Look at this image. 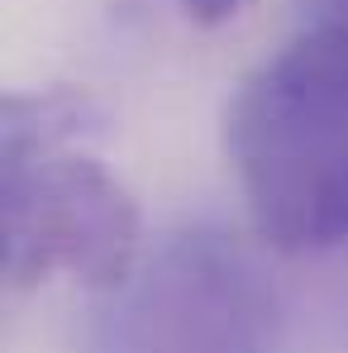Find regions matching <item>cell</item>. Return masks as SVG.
<instances>
[{
  "label": "cell",
  "instance_id": "obj_1",
  "mask_svg": "<svg viewBox=\"0 0 348 353\" xmlns=\"http://www.w3.org/2000/svg\"><path fill=\"white\" fill-rule=\"evenodd\" d=\"M96 134L101 110L76 86L19 91L0 105V263L10 287L72 277L105 292L139 263V205L91 153Z\"/></svg>",
  "mask_w": 348,
  "mask_h": 353
},
{
  "label": "cell",
  "instance_id": "obj_2",
  "mask_svg": "<svg viewBox=\"0 0 348 353\" xmlns=\"http://www.w3.org/2000/svg\"><path fill=\"white\" fill-rule=\"evenodd\" d=\"M225 143L258 239L282 253L348 243V24H305L258 62Z\"/></svg>",
  "mask_w": 348,
  "mask_h": 353
},
{
  "label": "cell",
  "instance_id": "obj_3",
  "mask_svg": "<svg viewBox=\"0 0 348 353\" xmlns=\"http://www.w3.org/2000/svg\"><path fill=\"white\" fill-rule=\"evenodd\" d=\"M277 292L243 239L191 220L96 292L81 353H277Z\"/></svg>",
  "mask_w": 348,
  "mask_h": 353
},
{
  "label": "cell",
  "instance_id": "obj_4",
  "mask_svg": "<svg viewBox=\"0 0 348 353\" xmlns=\"http://www.w3.org/2000/svg\"><path fill=\"white\" fill-rule=\"evenodd\" d=\"M243 5H248V0H176V10H181L186 19H196V24H225Z\"/></svg>",
  "mask_w": 348,
  "mask_h": 353
},
{
  "label": "cell",
  "instance_id": "obj_5",
  "mask_svg": "<svg viewBox=\"0 0 348 353\" xmlns=\"http://www.w3.org/2000/svg\"><path fill=\"white\" fill-rule=\"evenodd\" d=\"M305 24H348V0H305Z\"/></svg>",
  "mask_w": 348,
  "mask_h": 353
}]
</instances>
